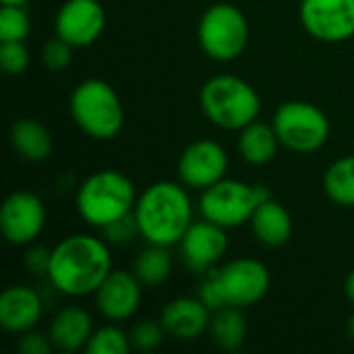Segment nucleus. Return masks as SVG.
<instances>
[{"label":"nucleus","instance_id":"obj_19","mask_svg":"<svg viewBox=\"0 0 354 354\" xmlns=\"http://www.w3.org/2000/svg\"><path fill=\"white\" fill-rule=\"evenodd\" d=\"M251 230L255 239L266 247H282L292 236V218L288 209L276 199L261 201L251 218Z\"/></svg>","mask_w":354,"mask_h":354},{"label":"nucleus","instance_id":"obj_32","mask_svg":"<svg viewBox=\"0 0 354 354\" xmlns=\"http://www.w3.org/2000/svg\"><path fill=\"white\" fill-rule=\"evenodd\" d=\"M48 263H50V251L44 247H31L25 253V268L31 274H46Z\"/></svg>","mask_w":354,"mask_h":354},{"label":"nucleus","instance_id":"obj_24","mask_svg":"<svg viewBox=\"0 0 354 354\" xmlns=\"http://www.w3.org/2000/svg\"><path fill=\"white\" fill-rule=\"evenodd\" d=\"M133 274L143 286L153 288L164 284L172 274V257L168 253V247L149 245L147 249H143L133 263Z\"/></svg>","mask_w":354,"mask_h":354},{"label":"nucleus","instance_id":"obj_34","mask_svg":"<svg viewBox=\"0 0 354 354\" xmlns=\"http://www.w3.org/2000/svg\"><path fill=\"white\" fill-rule=\"evenodd\" d=\"M346 332H348V338L354 342V313L351 315V319H348V324H346Z\"/></svg>","mask_w":354,"mask_h":354},{"label":"nucleus","instance_id":"obj_4","mask_svg":"<svg viewBox=\"0 0 354 354\" xmlns=\"http://www.w3.org/2000/svg\"><path fill=\"white\" fill-rule=\"evenodd\" d=\"M199 104L205 118L224 131H241L261 112L257 89L236 75H216L199 91Z\"/></svg>","mask_w":354,"mask_h":354},{"label":"nucleus","instance_id":"obj_10","mask_svg":"<svg viewBox=\"0 0 354 354\" xmlns=\"http://www.w3.org/2000/svg\"><path fill=\"white\" fill-rule=\"evenodd\" d=\"M46 205L31 191H12L0 207V230L8 245H31L46 226Z\"/></svg>","mask_w":354,"mask_h":354},{"label":"nucleus","instance_id":"obj_1","mask_svg":"<svg viewBox=\"0 0 354 354\" xmlns=\"http://www.w3.org/2000/svg\"><path fill=\"white\" fill-rule=\"evenodd\" d=\"M112 270L106 241L93 234H71L50 251L46 276L60 295L79 299L95 295Z\"/></svg>","mask_w":354,"mask_h":354},{"label":"nucleus","instance_id":"obj_16","mask_svg":"<svg viewBox=\"0 0 354 354\" xmlns=\"http://www.w3.org/2000/svg\"><path fill=\"white\" fill-rule=\"evenodd\" d=\"M160 322L170 338L191 342L209 330L212 309L199 297H178L164 305Z\"/></svg>","mask_w":354,"mask_h":354},{"label":"nucleus","instance_id":"obj_25","mask_svg":"<svg viewBox=\"0 0 354 354\" xmlns=\"http://www.w3.org/2000/svg\"><path fill=\"white\" fill-rule=\"evenodd\" d=\"M131 348H133L131 336L112 322L100 330H93L85 346L89 354H127Z\"/></svg>","mask_w":354,"mask_h":354},{"label":"nucleus","instance_id":"obj_13","mask_svg":"<svg viewBox=\"0 0 354 354\" xmlns=\"http://www.w3.org/2000/svg\"><path fill=\"white\" fill-rule=\"evenodd\" d=\"M106 29V10L100 0H64L54 19V31L73 48L95 44Z\"/></svg>","mask_w":354,"mask_h":354},{"label":"nucleus","instance_id":"obj_27","mask_svg":"<svg viewBox=\"0 0 354 354\" xmlns=\"http://www.w3.org/2000/svg\"><path fill=\"white\" fill-rule=\"evenodd\" d=\"M129 336H131V344L135 351L149 353V351H156L168 334L160 319H143L137 326H133Z\"/></svg>","mask_w":354,"mask_h":354},{"label":"nucleus","instance_id":"obj_5","mask_svg":"<svg viewBox=\"0 0 354 354\" xmlns=\"http://www.w3.org/2000/svg\"><path fill=\"white\" fill-rule=\"evenodd\" d=\"M71 116L91 139H114L124 124V108L116 89L102 79H85L71 93Z\"/></svg>","mask_w":354,"mask_h":354},{"label":"nucleus","instance_id":"obj_3","mask_svg":"<svg viewBox=\"0 0 354 354\" xmlns=\"http://www.w3.org/2000/svg\"><path fill=\"white\" fill-rule=\"evenodd\" d=\"M133 180L120 170H97L89 174L75 195L77 214L93 228H106L133 214L137 203Z\"/></svg>","mask_w":354,"mask_h":354},{"label":"nucleus","instance_id":"obj_28","mask_svg":"<svg viewBox=\"0 0 354 354\" xmlns=\"http://www.w3.org/2000/svg\"><path fill=\"white\" fill-rule=\"evenodd\" d=\"M31 54L23 41H0V66L6 75L15 77L27 71Z\"/></svg>","mask_w":354,"mask_h":354},{"label":"nucleus","instance_id":"obj_18","mask_svg":"<svg viewBox=\"0 0 354 354\" xmlns=\"http://www.w3.org/2000/svg\"><path fill=\"white\" fill-rule=\"evenodd\" d=\"M93 334V319L83 307L60 309L50 324V340L62 353H75L87 346Z\"/></svg>","mask_w":354,"mask_h":354},{"label":"nucleus","instance_id":"obj_6","mask_svg":"<svg viewBox=\"0 0 354 354\" xmlns=\"http://www.w3.org/2000/svg\"><path fill=\"white\" fill-rule=\"evenodd\" d=\"M197 39L212 60L232 62L249 46L247 15L232 2H216L203 10L197 23Z\"/></svg>","mask_w":354,"mask_h":354},{"label":"nucleus","instance_id":"obj_8","mask_svg":"<svg viewBox=\"0 0 354 354\" xmlns=\"http://www.w3.org/2000/svg\"><path fill=\"white\" fill-rule=\"evenodd\" d=\"M261 203L257 185L236 178H222L201 191L199 212L205 220L230 230L251 222L253 212Z\"/></svg>","mask_w":354,"mask_h":354},{"label":"nucleus","instance_id":"obj_2","mask_svg":"<svg viewBox=\"0 0 354 354\" xmlns=\"http://www.w3.org/2000/svg\"><path fill=\"white\" fill-rule=\"evenodd\" d=\"M139 236L147 245H178L193 220V203L183 183L158 180L149 185L133 209Z\"/></svg>","mask_w":354,"mask_h":354},{"label":"nucleus","instance_id":"obj_14","mask_svg":"<svg viewBox=\"0 0 354 354\" xmlns=\"http://www.w3.org/2000/svg\"><path fill=\"white\" fill-rule=\"evenodd\" d=\"M93 297H95V307L104 319L112 324L127 322L141 307L143 284L133 272L112 270Z\"/></svg>","mask_w":354,"mask_h":354},{"label":"nucleus","instance_id":"obj_20","mask_svg":"<svg viewBox=\"0 0 354 354\" xmlns=\"http://www.w3.org/2000/svg\"><path fill=\"white\" fill-rule=\"evenodd\" d=\"M12 149L27 162H44L50 158L54 141L50 131L33 118H19L10 124L8 133Z\"/></svg>","mask_w":354,"mask_h":354},{"label":"nucleus","instance_id":"obj_31","mask_svg":"<svg viewBox=\"0 0 354 354\" xmlns=\"http://www.w3.org/2000/svg\"><path fill=\"white\" fill-rule=\"evenodd\" d=\"M135 232L139 234L137 222H135V216H133V214L104 228V234L108 236V241H110V243H118V245H120V243H127Z\"/></svg>","mask_w":354,"mask_h":354},{"label":"nucleus","instance_id":"obj_12","mask_svg":"<svg viewBox=\"0 0 354 354\" xmlns=\"http://www.w3.org/2000/svg\"><path fill=\"white\" fill-rule=\"evenodd\" d=\"M228 172V153L214 139H197L189 143L176 164L178 180L187 189L203 191L218 180L226 178Z\"/></svg>","mask_w":354,"mask_h":354},{"label":"nucleus","instance_id":"obj_22","mask_svg":"<svg viewBox=\"0 0 354 354\" xmlns=\"http://www.w3.org/2000/svg\"><path fill=\"white\" fill-rule=\"evenodd\" d=\"M209 338L216 346L222 351H239L249 336V322L239 307H220L212 311V322H209Z\"/></svg>","mask_w":354,"mask_h":354},{"label":"nucleus","instance_id":"obj_21","mask_svg":"<svg viewBox=\"0 0 354 354\" xmlns=\"http://www.w3.org/2000/svg\"><path fill=\"white\" fill-rule=\"evenodd\" d=\"M280 145L282 143L276 135L274 124L253 120L239 131V156L251 166L270 164L278 156Z\"/></svg>","mask_w":354,"mask_h":354},{"label":"nucleus","instance_id":"obj_7","mask_svg":"<svg viewBox=\"0 0 354 354\" xmlns=\"http://www.w3.org/2000/svg\"><path fill=\"white\" fill-rule=\"evenodd\" d=\"M272 124L282 147L295 153L319 151L332 133L326 112L311 102H284L276 108Z\"/></svg>","mask_w":354,"mask_h":354},{"label":"nucleus","instance_id":"obj_26","mask_svg":"<svg viewBox=\"0 0 354 354\" xmlns=\"http://www.w3.org/2000/svg\"><path fill=\"white\" fill-rule=\"evenodd\" d=\"M31 31V17L21 4H2L0 41H23Z\"/></svg>","mask_w":354,"mask_h":354},{"label":"nucleus","instance_id":"obj_11","mask_svg":"<svg viewBox=\"0 0 354 354\" xmlns=\"http://www.w3.org/2000/svg\"><path fill=\"white\" fill-rule=\"evenodd\" d=\"M299 17L305 31L324 44L354 37V0H301Z\"/></svg>","mask_w":354,"mask_h":354},{"label":"nucleus","instance_id":"obj_9","mask_svg":"<svg viewBox=\"0 0 354 354\" xmlns=\"http://www.w3.org/2000/svg\"><path fill=\"white\" fill-rule=\"evenodd\" d=\"M222 299L230 307L249 309L266 299L272 278L266 263L251 257H239L214 270Z\"/></svg>","mask_w":354,"mask_h":354},{"label":"nucleus","instance_id":"obj_23","mask_svg":"<svg viewBox=\"0 0 354 354\" xmlns=\"http://www.w3.org/2000/svg\"><path fill=\"white\" fill-rule=\"evenodd\" d=\"M324 193L336 205L354 207V153L332 162L324 174Z\"/></svg>","mask_w":354,"mask_h":354},{"label":"nucleus","instance_id":"obj_35","mask_svg":"<svg viewBox=\"0 0 354 354\" xmlns=\"http://www.w3.org/2000/svg\"><path fill=\"white\" fill-rule=\"evenodd\" d=\"M2 4H21V6H25L29 0H0Z\"/></svg>","mask_w":354,"mask_h":354},{"label":"nucleus","instance_id":"obj_29","mask_svg":"<svg viewBox=\"0 0 354 354\" xmlns=\"http://www.w3.org/2000/svg\"><path fill=\"white\" fill-rule=\"evenodd\" d=\"M73 50L75 48L71 44H66L64 39H60L56 35V37H52V39H48L44 44V48H41V62H44L46 68H50L54 73L64 71L73 62Z\"/></svg>","mask_w":354,"mask_h":354},{"label":"nucleus","instance_id":"obj_15","mask_svg":"<svg viewBox=\"0 0 354 354\" xmlns=\"http://www.w3.org/2000/svg\"><path fill=\"white\" fill-rule=\"evenodd\" d=\"M178 247L189 270L205 274L224 259L228 251V234L226 228L203 218L189 226Z\"/></svg>","mask_w":354,"mask_h":354},{"label":"nucleus","instance_id":"obj_33","mask_svg":"<svg viewBox=\"0 0 354 354\" xmlns=\"http://www.w3.org/2000/svg\"><path fill=\"white\" fill-rule=\"evenodd\" d=\"M344 295H346V299L354 305V270L346 276V280H344Z\"/></svg>","mask_w":354,"mask_h":354},{"label":"nucleus","instance_id":"obj_17","mask_svg":"<svg viewBox=\"0 0 354 354\" xmlns=\"http://www.w3.org/2000/svg\"><path fill=\"white\" fill-rule=\"evenodd\" d=\"M44 313V303L37 290L27 284H15L0 295V326L10 334L33 330Z\"/></svg>","mask_w":354,"mask_h":354},{"label":"nucleus","instance_id":"obj_30","mask_svg":"<svg viewBox=\"0 0 354 354\" xmlns=\"http://www.w3.org/2000/svg\"><path fill=\"white\" fill-rule=\"evenodd\" d=\"M17 346L23 354H50V351L54 348L50 336L46 338L44 334H39L35 330H29V332L21 334V340H19Z\"/></svg>","mask_w":354,"mask_h":354}]
</instances>
